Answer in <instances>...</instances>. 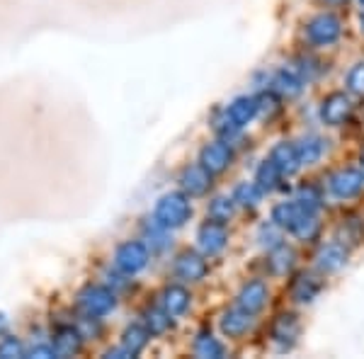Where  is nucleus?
Here are the masks:
<instances>
[{
  "instance_id": "nucleus-1",
  "label": "nucleus",
  "mask_w": 364,
  "mask_h": 359,
  "mask_svg": "<svg viewBox=\"0 0 364 359\" xmlns=\"http://www.w3.org/2000/svg\"><path fill=\"white\" fill-rule=\"evenodd\" d=\"M190 216H192L190 197H187L185 192H168L158 199L154 219L170 231V228L185 226V223L190 221Z\"/></svg>"
},
{
  "instance_id": "nucleus-2",
  "label": "nucleus",
  "mask_w": 364,
  "mask_h": 359,
  "mask_svg": "<svg viewBox=\"0 0 364 359\" xmlns=\"http://www.w3.org/2000/svg\"><path fill=\"white\" fill-rule=\"evenodd\" d=\"M75 306L78 311L87 318H105L107 314H112L117 306V296L114 291H109L107 286L100 284H87L85 289H80L78 299H75Z\"/></svg>"
},
{
  "instance_id": "nucleus-3",
  "label": "nucleus",
  "mask_w": 364,
  "mask_h": 359,
  "mask_svg": "<svg viewBox=\"0 0 364 359\" xmlns=\"http://www.w3.org/2000/svg\"><path fill=\"white\" fill-rule=\"evenodd\" d=\"M146 264H149V248L141 240H127L114 252V267L127 277L144 272Z\"/></svg>"
},
{
  "instance_id": "nucleus-4",
  "label": "nucleus",
  "mask_w": 364,
  "mask_h": 359,
  "mask_svg": "<svg viewBox=\"0 0 364 359\" xmlns=\"http://www.w3.org/2000/svg\"><path fill=\"white\" fill-rule=\"evenodd\" d=\"M343 34V22L331 13H321L306 25V37L314 46H331Z\"/></svg>"
},
{
  "instance_id": "nucleus-5",
  "label": "nucleus",
  "mask_w": 364,
  "mask_h": 359,
  "mask_svg": "<svg viewBox=\"0 0 364 359\" xmlns=\"http://www.w3.org/2000/svg\"><path fill=\"white\" fill-rule=\"evenodd\" d=\"M149 340H151V333H149V328L146 326H129L124 335H122V343L119 347H114V350H109L105 357H109V359H134V357H139L141 352H144V347L149 345Z\"/></svg>"
},
{
  "instance_id": "nucleus-6",
  "label": "nucleus",
  "mask_w": 364,
  "mask_h": 359,
  "mask_svg": "<svg viewBox=\"0 0 364 359\" xmlns=\"http://www.w3.org/2000/svg\"><path fill=\"white\" fill-rule=\"evenodd\" d=\"M228 243V231L226 223L219 221H207L197 233V248L204 257H214L226 248Z\"/></svg>"
},
{
  "instance_id": "nucleus-7",
  "label": "nucleus",
  "mask_w": 364,
  "mask_h": 359,
  "mask_svg": "<svg viewBox=\"0 0 364 359\" xmlns=\"http://www.w3.org/2000/svg\"><path fill=\"white\" fill-rule=\"evenodd\" d=\"M352 112V102L345 92H331L321 102V122L326 127H343Z\"/></svg>"
},
{
  "instance_id": "nucleus-8",
  "label": "nucleus",
  "mask_w": 364,
  "mask_h": 359,
  "mask_svg": "<svg viewBox=\"0 0 364 359\" xmlns=\"http://www.w3.org/2000/svg\"><path fill=\"white\" fill-rule=\"evenodd\" d=\"M199 163L209 170L211 175H219L224 170L231 168L233 163V151L226 141H214V144H207L199 153Z\"/></svg>"
},
{
  "instance_id": "nucleus-9",
  "label": "nucleus",
  "mask_w": 364,
  "mask_h": 359,
  "mask_svg": "<svg viewBox=\"0 0 364 359\" xmlns=\"http://www.w3.org/2000/svg\"><path fill=\"white\" fill-rule=\"evenodd\" d=\"M331 192L336 194L338 199H352L362 192L364 187V173L360 170H352V168H345V170H338L336 175L328 182Z\"/></svg>"
},
{
  "instance_id": "nucleus-10",
  "label": "nucleus",
  "mask_w": 364,
  "mask_h": 359,
  "mask_svg": "<svg viewBox=\"0 0 364 359\" xmlns=\"http://www.w3.org/2000/svg\"><path fill=\"white\" fill-rule=\"evenodd\" d=\"M209 272V264L202 252H182L175 260V277L180 282H202Z\"/></svg>"
},
{
  "instance_id": "nucleus-11",
  "label": "nucleus",
  "mask_w": 364,
  "mask_h": 359,
  "mask_svg": "<svg viewBox=\"0 0 364 359\" xmlns=\"http://www.w3.org/2000/svg\"><path fill=\"white\" fill-rule=\"evenodd\" d=\"M180 187L187 197H204L211 190V173L199 163V166H187L180 175Z\"/></svg>"
},
{
  "instance_id": "nucleus-12",
  "label": "nucleus",
  "mask_w": 364,
  "mask_h": 359,
  "mask_svg": "<svg viewBox=\"0 0 364 359\" xmlns=\"http://www.w3.org/2000/svg\"><path fill=\"white\" fill-rule=\"evenodd\" d=\"M51 345H54L56 357H73V355H78L80 347H83V333L73 326H61V328H56Z\"/></svg>"
},
{
  "instance_id": "nucleus-13",
  "label": "nucleus",
  "mask_w": 364,
  "mask_h": 359,
  "mask_svg": "<svg viewBox=\"0 0 364 359\" xmlns=\"http://www.w3.org/2000/svg\"><path fill=\"white\" fill-rule=\"evenodd\" d=\"M267 304V284L260 279H252L240 289L238 294V309L248 311V314L255 316L257 311H262Z\"/></svg>"
},
{
  "instance_id": "nucleus-14",
  "label": "nucleus",
  "mask_w": 364,
  "mask_h": 359,
  "mask_svg": "<svg viewBox=\"0 0 364 359\" xmlns=\"http://www.w3.org/2000/svg\"><path fill=\"white\" fill-rule=\"evenodd\" d=\"M345 264H348V248H345L343 243L323 245V248L318 250V255H316V267L326 274L338 272V269H343Z\"/></svg>"
},
{
  "instance_id": "nucleus-15",
  "label": "nucleus",
  "mask_w": 364,
  "mask_h": 359,
  "mask_svg": "<svg viewBox=\"0 0 364 359\" xmlns=\"http://www.w3.org/2000/svg\"><path fill=\"white\" fill-rule=\"evenodd\" d=\"M219 326H221V333L228 335V338H243V335L252 328V314L236 306V309L226 311V314L221 316Z\"/></svg>"
},
{
  "instance_id": "nucleus-16",
  "label": "nucleus",
  "mask_w": 364,
  "mask_h": 359,
  "mask_svg": "<svg viewBox=\"0 0 364 359\" xmlns=\"http://www.w3.org/2000/svg\"><path fill=\"white\" fill-rule=\"evenodd\" d=\"M269 161L277 166V170L282 175H296L299 168H301V161H299L296 156V146L294 144H287V141H282L272 149V156H269Z\"/></svg>"
},
{
  "instance_id": "nucleus-17",
  "label": "nucleus",
  "mask_w": 364,
  "mask_h": 359,
  "mask_svg": "<svg viewBox=\"0 0 364 359\" xmlns=\"http://www.w3.org/2000/svg\"><path fill=\"white\" fill-rule=\"evenodd\" d=\"M161 309L166 311L170 318H180L185 316V311L190 309V291L180 284H173L163 291L161 296Z\"/></svg>"
},
{
  "instance_id": "nucleus-18",
  "label": "nucleus",
  "mask_w": 364,
  "mask_h": 359,
  "mask_svg": "<svg viewBox=\"0 0 364 359\" xmlns=\"http://www.w3.org/2000/svg\"><path fill=\"white\" fill-rule=\"evenodd\" d=\"M228 117L233 119V124H236L238 129L248 127L252 119L257 117V112H260V107H257V97H250V95H240L233 100L231 105H228Z\"/></svg>"
},
{
  "instance_id": "nucleus-19",
  "label": "nucleus",
  "mask_w": 364,
  "mask_h": 359,
  "mask_svg": "<svg viewBox=\"0 0 364 359\" xmlns=\"http://www.w3.org/2000/svg\"><path fill=\"white\" fill-rule=\"evenodd\" d=\"M299 338V321L291 314H282L277 316V321L272 323V340L277 343L282 350L291 347Z\"/></svg>"
},
{
  "instance_id": "nucleus-20",
  "label": "nucleus",
  "mask_w": 364,
  "mask_h": 359,
  "mask_svg": "<svg viewBox=\"0 0 364 359\" xmlns=\"http://www.w3.org/2000/svg\"><path fill=\"white\" fill-rule=\"evenodd\" d=\"M289 294H291V299H294L296 304H311L321 294V282L316 279L314 274L301 272V274H296L294 279H291Z\"/></svg>"
},
{
  "instance_id": "nucleus-21",
  "label": "nucleus",
  "mask_w": 364,
  "mask_h": 359,
  "mask_svg": "<svg viewBox=\"0 0 364 359\" xmlns=\"http://www.w3.org/2000/svg\"><path fill=\"white\" fill-rule=\"evenodd\" d=\"M272 85H274V90H277L282 97L291 100V97H299V95H301V90H304V78H301V75H296L294 70L282 68V70H277V73H274Z\"/></svg>"
},
{
  "instance_id": "nucleus-22",
  "label": "nucleus",
  "mask_w": 364,
  "mask_h": 359,
  "mask_svg": "<svg viewBox=\"0 0 364 359\" xmlns=\"http://www.w3.org/2000/svg\"><path fill=\"white\" fill-rule=\"evenodd\" d=\"M296 156L301 161V166H316L321 161V156L326 153V141L321 136H304L296 141Z\"/></svg>"
},
{
  "instance_id": "nucleus-23",
  "label": "nucleus",
  "mask_w": 364,
  "mask_h": 359,
  "mask_svg": "<svg viewBox=\"0 0 364 359\" xmlns=\"http://www.w3.org/2000/svg\"><path fill=\"white\" fill-rule=\"evenodd\" d=\"M304 211H309V209L304 207L299 199H296V202H282V204H277V207L272 209V221L277 223L279 228H287V231H289Z\"/></svg>"
},
{
  "instance_id": "nucleus-24",
  "label": "nucleus",
  "mask_w": 364,
  "mask_h": 359,
  "mask_svg": "<svg viewBox=\"0 0 364 359\" xmlns=\"http://www.w3.org/2000/svg\"><path fill=\"white\" fill-rule=\"evenodd\" d=\"M267 262H269V269H272V274H287V272H291V267H294L296 252L291 250L289 245L279 243L277 248H272V252H269Z\"/></svg>"
},
{
  "instance_id": "nucleus-25",
  "label": "nucleus",
  "mask_w": 364,
  "mask_h": 359,
  "mask_svg": "<svg viewBox=\"0 0 364 359\" xmlns=\"http://www.w3.org/2000/svg\"><path fill=\"white\" fill-rule=\"evenodd\" d=\"M195 355L199 359H221L226 355V350L211 333H199L195 340Z\"/></svg>"
},
{
  "instance_id": "nucleus-26",
  "label": "nucleus",
  "mask_w": 364,
  "mask_h": 359,
  "mask_svg": "<svg viewBox=\"0 0 364 359\" xmlns=\"http://www.w3.org/2000/svg\"><path fill=\"white\" fill-rule=\"evenodd\" d=\"M318 231H321V221L316 219V211H304L294 226L289 228V233H294L299 240H314Z\"/></svg>"
},
{
  "instance_id": "nucleus-27",
  "label": "nucleus",
  "mask_w": 364,
  "mask_h": 359,
  "mask_svg": "<svg viewBox=\"0 0 364 359\" xmlns=\"http://www.w3.org/2000/svg\"><path fill=\"white\" fill-rule=\"evenodd\" d=\"M279 178H282V173L277 170V166H274L272 161H262L260 163V168H257V173H255V182H257V187H260L262 192H274L279 187Z\"/></svg>"
},
{
  "instance_id": "nucleus-28",
  "label": "nucleus",
  "mask_w": 364,
  "mask_h": 359,
  "mask_svg": "<svg viewBox=\"0 0 364 359\" xmlns=\"http://www.w3.org/2000/svg\"><path fill=\"white\" fill-rule=\"evenodd\" d=\"M262 194L265 192L257 187V182H240V185L236 187V192H233V202L240 204V207H245V209H255L257 204H260Z\"/></svg>"
},
{
  "instance_id": "nucleus-29",
  "label": "nucleus",
  "mask_w": 364,
  "mask_h": 359,
  "mask_svg": "<svg viewBox=\"0 0 364 359\" xmlns=\"http://www.w3.org/2000/svg\"><path fill=\"white\" fill-rule=\"evenodd\" d=\"M233 209H236V202H233V197H216L214 202L209 204V219L211 221H219V223H228L233 216Z\"/></svg>"
},
{
  "instance_id": "nucleus-30",
  "label": "nucleus",
  "mask_w": 364,
  "mask_h": 359,
  "mask_svg": "<svg viewBox=\"0 0 364 359\" xmlns=\"http://www.w3.org/2000/svg\"><path fill=\"white\" fill-rule=\"evenodd\" d=\"M170 321H173V318H170L163 309H151V311H146V328H149V333H151V335L166 333L168 328H170Z\"/></svg>"
},
{
  "instance_id": "nucleus-31",
  "label": "nucleus",
  "mask_w": 364,
  "mask_h": 359,
  "mask_svg": "<svg viewBox=\"0 0 364 359\" xmlns=\"http://www.w3.org/2000/svg\"><path fill=\"white\" fill-rule=\"evenodd\" d=\"M144 231H146V235H149V238H154L151 243H154V248H156V250H163V248H168V245H170V240H168V228H166V226H161V223H158L156 219L146 223Z\"/></svg>"
},
{
  "instance_id": "nucleus-32",
  "label": "nucleus",
  "mask_w": 364,
  "mask_h": 359,
  "mask_svg": "<svg viewBox=\"0 0 364 359\" xmlns=\"http://www.w3.org/2000/svg\"><path fill=\"white\" fill-rule=\"evenodd\" d=\"M348 87H350V92L364 97V63L352 66V70L348 73Z\"/></svg>"
},
{
  "instance_id": "nucleus-33",
  "label": "nucleus",
  "mask_w": 364,
  "mask_h": 359,
  "mask_svg": "<svg viewBox=\"0 0 364 359\" xmlns=\"http://www.w3.org/2000/svg\"><path fill=\"white\" fill-rule=\"evenodd\" d=\"M277 228L279 226L274 221H272V226H262L260 233H257V240H260V245H269V248H277V245L282 243Z\"/></svg>"
},
{
  "instance_id": "nucleus-34",
  "label": "nucleus",
  "mask_w": 364,
  "mask_h": 359,
  "mask_svg": "<svg viewBox=\"0 0 364 359\" xmlns=\"http://www.w3.org/2000/svg\"><path fill=\"white\" fill-rule=\"evenodd\" d=\"M25 355H27V352H25V347H22L20 340L5 338L3 343H0V357L10 359V357H25Z\"/></svg>"
},
{
  "instance_id": "nucleus-35",
  "label": "nucleus",
  "mask_w": 364,
  "mask_h": 359,
  "mask_svg": "<svg viewBox=\"0 0 364 359\" xmlns=\"http://www.w3.org/2000/svg\"><path fill=\"white\" fill-rule=\"evenodd\" d=\"M214 129H216V132H219L224 139H233V136L238 134V127L233 124V119L228 117V112H226V114H221L219 119L214 122Z\"/></svg>"
},
{
  "instance_id": "nucleus-36",
  "label": "nucleus",
  "mask_w": 364,
  "mask_h": 359,
  "mask_svg": "<svg viewBox=\"0 0 364 359\" xmlns=\"http://www.w3.org/2000/svg\"><path fill=\"white\" fill-rule=\"evenodd\" d=\"M29 357H44V359H49V357H56V352H54V345H37V347H32V350L27 352Z\"/></svg>"
},
{
  "instance_id": "nucleus-37",
  "label": "nucleus",
  "mask_w": 364,
  "mask_h": 359,
  "mask_svg": "<svg viewBox=\"0 0 364 359\" xmlns=\"http://www.w3.org/2000/svg\"><path fill=\"white\" fill-rule=\"evenodd\" d=\"M5 328V321H3V316H0V331H3Z\"/></svg>"
},
{
  "instance_id": "nucleus-38",
  "label": "nucleus",
  "mask_w": 364,
  "mask_h": 359,
  "mask_svg": "<svg viewBox=\"0 0 364 359\" xmlns=\"http://www.w3.org/2000/svg\"><path fill=\"white\" fill-rule=\"evenodd\" d=\"M360 25H362V32H364V15L360 17Z\"/></svg>"
},
{
  "instance_id": "nucleus-39",
  "label": "nucleus",
  "mask_w": 364,
  "mask_h": 359,
  "mask_svg": "<svg viewBox=\"0 0 364 359\" xmlns=\"http://www.w3.org/2000/svg\"><path fill=\"white\" fill-rule=\"evenodd\" d=\"M328 3H345V0H328Z\"/></svg>"
},
{
  "instance_id": "nucleus-40",
  "label": "nucleus",
  "mask_w": 364,
  "mask_h": 359,
  "mask_svg": "<svg viewBox=\"0 0 364 359\" xmlns=\"http://www.w3.org/2000/svg\"><path fill=\"white\" fill-rule=\"evenodd\" d=\"M362 173H364V156H362Z\"/></svg>"
},
{
  "instance_id": "nucleus-41",
  "label": "nucleus",
  "mask_w": 364,
  "mask_h": 359,
  "mask_svg": "<svg viewBox=\"0 0 364 359\" xmlns=\"http://www.w3.org/2000/svg\"><path fill=\"white\" fill-rule=\"evenodd\" d=\"M362 5H364V0H362Z\"/></svg>"
}]
</instances>
